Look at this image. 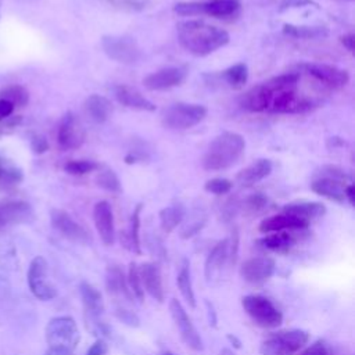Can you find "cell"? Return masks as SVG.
<instances>
[{
	"mask_svg": "<svg viewBox=\"0 0 355 355\" xmlns=\"http://www.w3.org/2000/svg\"><path fill=\"white\" fill-rule=\"evenodd\" d=\"M143 209V204H137L130 216V229H129V244L130 248L136 254H141L140 244V214Z\"/></svg>",
	"mask_w": 355,
	"mask_h": 355,
	"instance_id": "38",
	"label": "cell"
},
{
	"mask_svg": "<svg viewBox=\"0 0 355 355\" xmlns=\"http://www.w3.org/2000/svg\"><path fill=\"white\" fill-rule=\"evenodd\" d=\"M266 204H268V198H266L265 194H262V193H254V194L248 196V197L244 200L241 208H243V212H244L245 215L252 216V215L259 214V212L266 207Z\"/></svg>",
	"mask_w": 355,
	"mask_h": 355,
	"instance_id": "41",
	"label": "cell"
},
{
	"mask_svg": "<svg viewBox=\"0 0 355 355\" xmlns=\"http://www.w3.org/2000/svg\"><path fill=\"white\" fill-rule=\"evenodd\" d=\"M115 315H116V318L121 320V322H123V323H126V324H129V326H139V318H137V315L132 311V309H128V308H116L115 309Z\"/></svg>",
	"mask_w": 355,
	"mask_h": 355,
	"instance_id": "46",
	"label": "cell"
},
{
	"mask_svg": "<svg viewBox=\"0 0 355 355\" xmlns=\"http://www.w3.org/2000/svg\"><path fill=\"white\" fill-rule=\"evenodd\" d=\"M50 219L53 227L65 239L79 244H86L90 241L87 230L80 223H78L67 211L53 209L50 214Z\"/></svg>",
	"mask_w": 355,
	"mask_h": 355,
	"instance_id": "15",
	"label": "cell"
},
{
	"mask_svg": "<svg viewBox=\"0 0 355 355\" xmlns=\"http://www.w3.org/2000/svg\"><path fill=\"white\" fill-rule=\"evenodd\" d=\"M179 44L196 57L209 55L230 42V35L201 19H186L176 25Z\"/></svg>",
	"mask_w": 355,
	"mask_h": 355,
	"instance_id": "1",
	"label": "cell"
},
{
	"mask_svg": "<svg viewBox=\"0 0 355 355\" xmlns=\"http://www.w3.org/2000/svg\"><path fill=\"white\" fill-rule=\"evenodd\" d=\"M283 212L290 214L306 223L322 218L326 214V207L318 201H295L290 202L283 208Z\"/></svg>",
	"mask_w": 355,
	"mask_h": 355,
	"instance_id": "25",
	"label": "cell"
},
{
	"mask_svg": "<svg viewBox=\"0 0 355 355\" xmlns=\"http://www.w3.org/2000/svg\"><path fill=\"white\" fill-rule=\"evenodd\" d=\"M24 180V173L11 159L0 155V187H12Z\"/></svg>",
	"mask_w": 355,
	"mask_h": 355,
	"instance_id": "34",
	"label": "cell"
},
{
	"mask_svg": "<svg viewBox=\"0 0 355 355\" xmlns=\"http://www.w3.org/2000/svg\"><path fill=\"white\" fill-rule=\"evenodd\" d=\"M85 130L73 112H67L57 130V143L58 147L64 151L76 150L85 143Z\"/></svg>",
	"mask_w": 355,
	"mask_h": 355,
	"instance_id": "13",
	"label": "cell"
},
{
	"mask_svg": "<svg viewBox=\"0 0 355 355\" xmlns=\"http://www.w3.org/2000/svg\"><path fill=\"white\" fill-rule=\"evenodd\" d=\"M309 341V334L300 329L270 334L261 344L262 355H297Z\"/></svg>",
	"mask_w": 355,
	"mask_h": 355,
	"instance_id": "4",
	"label": "cell"
},
{
	"mask_svg": "<svg viewBox=\"0 0 355 355\" xmlns=\"http://www.w3.org/2000/svg\"><path fill=\"white\" fill-rule=\"evenodd\" d=\"M164 355H173V354H172V352H165Z\"/></svg>",
	"mask_w": 355,
	"mask_h": 355,
	"instance_id": "56",
	"label": "cell"
},
{
	"mask_svg": "<svg viewBox=\"0 0 355 355\" xmlns=\"http://www.w3.org/2000/svg\"><path fill=\"white\" fill-rule=\"evenodd\" d=\"M245 151V140L237 132H222L208 146L202 157L205 171H223L233 166Z\"/></svg>",
	"mask_w": 355,
	"mask_h": 355,
	"instance_id": "2",
	"label": "cell"
},
{
	"mask_svg": "<svg viewBox=\"0 0 355 355\" xmlns=\"http://www.w3.org/2000/svg\"><path fill=\"white\" fill-rule=\"evenodd\" d=\"M187 78L184 67H164L143 78V86L151 92L168 90L180 86Z\"/></svg>",
	"mask_w": 355,
	"mask_h": 355,
	"instance_id": "12",
	"label": "cell"
},
{
	"mask_svg": "<svg viewBox=\"0 0 355 355\" xmlns=\"http://www.w3.org/2000/svg\"><path fill=\"white\" fill-rule=\"evenodd\" d=\"M100 43L103 51L108 58L123 65H133L139 62L143 57L140 46L132 36L104 35Z\"/></svg>",
	"mask_w": 355,
	"mask_h": 355,
	"instance_id": "7",
	"label": "cell"
},
{
	"mask_svg": "<svg viewBox=\"0 0 355 355\" xmlns=\"http://www.w3.org/2000/svg\"><path fill=\"white\" fill-rule=\"evenodd\" d=\"M315 103L305 97L298 94L297 89L291 90H283L276 92L273 94V98L270 101L268 112L272 114H305L311 110H313Z\"/></svg>",
	"mask_w": 355,
	"mask_h": 355,
	"instance_id": "9",
	"label": "cell"
},
{
	"mask_svg": "<svg viewBox=\"0 0 355 355\" xmlns=\"http://www.w3.org/2000/svg\"><path fill=\"white\" fill-rule=\"evenodd\" d=\"M220 355H236L232 349H229V348H222L220 349Z\"/></svg>",
	"mask_w": 355,
	"mask_h": 355,
	"instance_id": "55",
	"label": "cell"
},
{
	"mask_svg": "<svg viewBox=\"0 0 355 355\" xmlns=\"http://www.w3.org/2000/svg\"><path fill=\"white\" fill-rule=\"evenodd\" d=\"M233 187V183L226 178H212L204 183L205 191L215 194V196H223L227 194Z\"/></svg>",
	"mask_w": 355,
	"mask_h": 355,
	"instance_id": "43",
	"label": "cell"
},
{
	"mask_svg": "<svg viewBox=\"0 0 355 355\" xmlns=\"http://www.w3.org/2000/svg\"><path fill=\"white\" fill-rule=\"evenodd\" d=\"M297 355H333V349L324 340H318L308 347H304Z\"/></svg>",
	"mask_w": 355,
	"mask_h": 355,
	"instance_id": "45",
	"label": "cell"
},
{
	"mask_svg": "<svg viewBox=\"0 0 355 355\" xmlns=\"http://www.w3.org/2000/svg\"><path fill=\"white\" fill-rule=\"evenodd\" d=\"M107 349H108V345L107 343L103 340V338H98L96 340L90 348L87 349L86 355H105L107 354Z\"/></svg>",
	"mask_w": 355,
	"mask_h": 355,
	"instance_id": "49",
	"label": "cell"
},
{
	"mask_svg": "<svg viewBox=\"0 0 355 355\" xmlns=\"http://www.w3.org/2000/svg\"><path fill=\"white\" fill-rule=\"evenodd\" d=\"M49 348H61L73 352L79 344L80 333L73 318L62 315L49 320L44 329Z\"/></svg>",
	"mask_w": 355,
	"mask_h": 355,
	"instance_id": "3",
	"label": "cell"
},
{
	"mask_svg": "<svg viewBox=\"0 0 355 355\" xmlns=\"http://www.w3.org/2000/svg\"><path fill=\"white\" fill-rule=\"evenodd\" d=\"M14 108L15 107L10 101L0 98V123L14 112Z\"/></svg>",
	"mask_w": 355,
	"mask_h": 355,
	"instance_id": "51",
	"label": "cell"
},
{
	"mask_svg": "<svg viewBox=\"0 0 355 355\" xmlns=\"http://www.w3.org/2000/svg\"><path fill=\"white\" fill-rule=\"evenodd\" d=\"M305 6H316L312 0H283L279 6V11H286L290 8H298Z\"/></svg>",
	"mask_w": 355,
	"mask_h": 355,
	"instance_id": "48",
	"label": "cell"
},
{
	"mask_svg": "<svg viewBox=\"0 0 355 355\" xmlns=\"http://www.w3.org/2000/svg\"><path fill=\"white\" fill-rule=\"evenodd\" d=\"M309 226V223L290 215L286 212L277 214V215H272L266 219H263L258 229L262 233H272V232H294V230H304Z\"/></svg>",
	"mask_w": 355,
	"mask_h": 355,
	"instance_id": "23",
	"label": "cell"
},
{
	"mask_svg": "<svg viewBox=\"0 0 355 355\" xmlns=\"http://www.w3.org/2000/svg\"><path fill=\"white\" fill-rule=\"evenodd\" d=\"M229 259V240L223 239L215 247L211 250V252L207 257L205 261V277L208 282H211L214 277H216L225 265V262Z\"/></svg>",
	"mask_w": 355,
	"mask_h": 355,
	"instance_id": "28",
	"label": "cell"
},
{
	"mask_svg": "<svg viewBox=\"0 0 355 355\" xmlns=\"http://www.w3.org/2000/svg\"><path fill=\"white\" fill-rule=\"evenodd\" d=\"M50 144L43 135H33L31 139V148L35 154H44L49 150Z\"/></svg>",
	"mask_w": 355,
	"mask_h": 355,
	"instance_id": "47",
	"label": "cell"
},
{
	"mask_svg": "<svg viewBox=\"0 0 355 355\" xmlns=\"http://www.w3.org/2000/svg\"><path fill=\"white\" fill-rule=\"evenodd\" d=\"M100 168V165L96 161L90 159H71L64 165V171L73 176H82L90 172H94Z\"/></svg>",
	"mask_w": 355,
	"mask_h": 355,
	"instance_id": "39",
	"label": "cell"
},
{
	"mask_svg": "<svg viewBox=\"0 0 355 355\" xmlns=\"http://www.w3.org/2000/svg\"><path fill=\"white\" fill-rule=\"evenodd\" d=\"M207 107L196 103H175L162 114V125L173 130H187L207 116Z\"/></svg>",
	"mask_w": 355,
	"mask_h": 355,
	"instance_id": "5",
	"label": "cell"
},
{
	"mask_svg": "<svg viewBox=\"0 0 355 355\" xmlns=\"http://www.w3.org/2000/svg\"><path fill=\"white\" fill-rule=\"evenodd\" d=\"M176 283L179 287V291L182 294V297L186 300V302L189 304L190 308L196 306V297H194V291H193V284H191V277H190V269L189 265L184 263L176 277Z\"/></svg>",
	"mask_w": 355,
	"mask_h": 355,
	"instance_id": "36",
	"label": "cell"
},
{
	"mask_svg": "<svg viewBox=\"0 0 355 355\" xmlns=\"http://www.w3.org/2000/svg\"><path fill=\"white\" fill-rule=\"evenodd\" d=\"M139 272L143 290L147 291L158 302H162L165 291L162 284V275L158 265L154 262H144L139 266Z\"/></svg>",
	"mask_w": 355,
	"mask_h": 355,
	"instance_id": "21",
	"label": "cell"
},
{
	"mask_svg": "<svg viewBox=\"0 0 355 355\" xmlns=\"http://www.w3.org/2000/svg\"><path fill=\"white\" fill-rule=\"evenodd\" d=\"M126 282H128V287H129L130 293L133 294V297H136L141 302L144 300V290H143V286H141L139 265L136 262L129 263Z\"/></svg>",
	"mask_w": 355,
	"mask_h": 355,
	"instance_id": "40",
	"label": "cell"
},
{
	"mask_svg": "<svg viewBox=\"0 0 355 355\" xmlns=\"http://www.w3.org/2000/svg\"><path fill=\"white\" fill-rule=\"evenodd\" d=\"M261 245L277 254H286L295 244V237L291 232H272L259 240Z\"/></svg>",
	"mask_w": 355,
	"mask_h": 355,
	"instance_id": "29",
	"label": "cell"
},
{
	"mask_svg": "<svg viewBox=\"0 0 355 355\" xmlns=\"http://www.w3.org/2000/svg\"><path fill=\"white\" fill-rule=\"evenodd\" d=\"M83 110L86 115L96 123H104L110 119L112 114V103L100 94H90L83 103Z\"/></svg>",
	"mask_w": 355,
	"mask_h": 355,
	"instance_id": "26",
	"label": "cell"
},
{
	"mask_svg": "<svg viewBox=\"0 0 355 355\" xmlns=\"http://www.w3.org/2000/svg\"><path fill=\"white\" fill-rule=\"evenodd\" d=\"M272 169H273V165H272L270 159L258 158L254 162H251L250 165H247L245 168H243L236 175V180L240 186L250 187V186H254L255 183L263 180L265 178H268L270 175Z\"/></svg>",
	"mask_w": 355,
	"mask_h": 355,
	"instance_id": "24",
	"label": "cell"
},
{
	"mask_svg": "<svg viewBox=\"0 0 355 355\" xmlns=\"http://www.w3.org/2000/svg\"><path fill=\"white\" fill-rule=\"evenodd\" d=\"M96 184L100 189L110 191V193H121L122 191V184H121L118 175L110 168H104L97 173Z\"/></svg>",
	"mask_w": 355,
	"mask_h": 355,
	"instance_id": "37",
	"label": "cell"
},
{
	"mask_svg": "<svg viewBox=\"0 0 355 355\" xmlns=\"http://www.w3.org/2000/svg\"><path fill=\"white\" fill-rule=\"evenodd\" d=\"M28 286L31 293L40 301H50L57 295L49 273V263L43 257H35L28 268Z\"/></svg>",
	"mask_w": 355,
	"mask_h": 355,
	"instance_id": "8",
	"label": "cell"
},
{
	"mask_svg": "<svg viewBox=\"0 0 355 355\" xmlns=\"http://www.w3.org/2000/svg\"><path fill=\"white\" fill-rule=\"evenodd\" d=\"M273 90L265 83H259L248 89L240 97V105L248 112H266L273 98Z\"/></svg>",
	"mask_w": 355,
	"mask_h": 355,
	"instance_id": "18",
	"label": "cell"
},
{
	"mask_svg": "<svg viewBox=\"0 0 355 355\" xmlns=\"http://www.w3.org/2000/svg\"><path fill=\"white\" fill-rule=\"evenodd\" d=\"M340 43L351 53L354 54L355 51V36L352 33H345L340 36Z\"/></svg>",
	"mask_w": 355,
	"mask_h": 355,
	"instance_id": "52",
	"label": "cell"
},
{
	"mask_svg": "<svg viewBox=\"0 0 355 355\" xmlns=\"http://www.w3.org/2000/svg\"><path fill=\"white\" fill-rule=\"evenodd\" d=\"M241 305L250 319L259 327L275 329L283 322V315L279 308L263 295H245L241 300Z\"/></svg>",
	"mask_w": 355,
	"mask_h": 355,
	"instance_id": "6",
	"label": "cell"
},
{
	"mask_svg": "<svg viewBox=\"0 0 355 355\" xmlns=\"http://www.w3.org/2000/svg\"><path fill=\"white\" fill-rule=\"evenodd\" d=\"M105 287L110 297H112L115 302H121V305H118L116 308H126L122 305V301L130 302L133 300V294L128 287L123 270L116 265L108 266L105 275Z\"/></svg>",
	"mask_w": 355,
	"mask_h": 355,
	"instance_id": "19",
	"label": "cell"
},
{
	"mask_svg": "<svg viewBox=\"0 0 355 355\" xmlns=\"http://www.w3.org/2000/svg\"><path fill=\"white\" fill-rule=\"evenodd\" d=\"M186 215V209L182 204H172L159 211V225L164 233H171L175 230L183 220Z\"/></svg>",
	"mask_w": 355,
	"mask_h": 355,
	"instance_id": "32",
	"label": "cell"
},
{
	"mask_svg": "<svg viewBox=\"0 0 355 355\" xmlns=\"http://www.w3.org/2000/svg\"><path fill=\"white\" fill-rule=\"evenodd\" d=\"M300 68L305 73L312 76L315 80L333 89L343 87L349 82L348 71L338 68L336 65L320 64V62H302Z\"/></svg>",
	"mask_w": 355,
	"mask_h": 355,
	"instance_id": "10",
	"label": "cell"
},
{
	"mask_svg": "<svg viewBox=\"0 0 355 355\" xmlns=\"http://www.w3.org/2000/svg\"><path fill=\"white\" fill-rule=\"evenodd\" d=\"M275 272V261L269 257H254L243 262L240 276L254 287L263 286Z\"/></svg>",
	"mask_w": 355,
	"mask_h": 355,
	"instance_id": "14",
	"label": "cell"
},
{
	"mask_svg": "<svg viewBox=\"0 0 355 355\" xmlns=\"http://www.w3.org/2000/svg\"><path fill=\"white\" fill-rule=\"evenodd\" d=\"M93 220L100 240L104 245H112L115 241V223L112 208L108 201H97L93 207Z\"/></svg>",
	"mask_w": 355,
	"mask_h": 355,
	"instance_id": "16",
	"label": "cell"
},
{
	"mask_svg": "<svg viewBox=\"0 0 355 355\" xmlns=\"http://www.w3.org/2000/svg\"><path fill=\"white\" fill-rule=\"evenodd\" d=\"M240 8L239 0H208L202 1V15L225 18L236 14Z\"/></svg>",
	"mask_w": 355,
	"mask_h": 355,
	"instance_id": "30",
	"label": "cell"
},
{
	"mask_svg": "<svg viewBox=\"0 0 355 355\" xmlns=\"http://www.w3.org/2000/svg\"><path fill=\"white\" fill-rule=\"evenodd\" d=\"M114 96L119 104H122L126 108L135 110V111H144V112H153L155 111V104L148 100L144 94H141L137 89L128 86V85H118L114 87Z\"/></svg>",
	"mask_w": 355,
	"mask_h": 355,
	"instance_id": "20",
	"label": "cell"
},
{
	"mask_svg": "<svg viewBox=\"0 0 355 355\" xmlns=\"http://www.w3.org/2000/svg\"><path fill=\"white\" fill-rule=\"evenodd\" d=\"M344 197H345V200H348V202L351 205L355 204V186L352 183L345 184V187H344Z\"/></svg>",
	"mask_w": 355,
	"mask_h": 355,
	"instance_id": "53",
	"label": "cell"
},
{
	"mask_svg": "<svg viewBox=\"0 0 355 355\" xmlns=\"http://www.w3.org/2000/svg\"><path fill=\"white\" fill-rule=\"evenodd\" d=\"M222 78L233 90H241L248 80V67L245 62H237L222 71Z\"/></svg>",
	"mask_w": 355,
	"mask_h": 355,
	"instance_id": "33",
	"label": "cell"
},
{
	"mask_svg": "<svg viewBox=\"0 0 355 355\" xmlns=\"http://www.w3.org/2000/svg\"><path fill=\"white\" fill-rule=\"evenodd\" d=\"M32 216V208L28 202L21 200H10L0 202V229L21 223Z\"/></svg>",
	"mask_w": 355,
	"mask_h": 355,
	"instance_id": "22",
	"label": "cell"
},
{
	"mask_svg": "<svg viewBox=\"0 0 355 355\" xmlns=\"http://www.w3.org/2000/svg\"><path fill=\"white\" fill-rule=\"evenodd\" d=\"M108 1L112 7L123 11H130V12H140L146 10L151 0H105Z\"/></svg>",
	"mask_w": 355,
	"mask_h": 355,
	"instance_id": "44",
	"label": "cell"
},
{
	"mask_svg": "<svg viewBox=\"0 0 355 355\" xmlns=\"http://www.w3.org/2000/svg\"><path fill=\"white\" fill-rule=\"evenodd\" d=\"M169 312H171L173 323H175L176 329L179 330V334H180L182 340L184 341V344L194 351L202 349V340H201L198 331L196 330L186 309L180 304V301H178L176 298H172L169 302Z\"/></svg>",
	"mask_w": 355,
	"mask_h": 355,
	"instance_id": "11",
	"label": "cell"
},
{
	"mask_svg": "<svg viewBox=\"0 0 355 355\" xmlns=\"http://www.w3.org/2000/svg\"><path fill=\"white\" fill-rule=\"evenodd\" d=\"M344 187H345V183L343 180L329 178V176L318 178L311 183V190L313 193L336 202H343L345 200Z\"/></svg>",
	"mask_w": 355,
	"mask_h": 355,
	"instance_id": "27",
	"label": "cell"
},
{
	"mask_svg": "<svg viewBox=\"0 0 355 355\" xmlns=\"http://www.w3.org/2000/svg\"><path fill=\"white\" fill-rule=\"evenodd\" d=\"M80 297L85 309V318L93 326L96 324L101 331V316L104 312V302L100 291L90 283L80 284Z\"/></svg>",
	"mask_w": 355,
	"mask_h": 355,
	"instance_id": "17",
	"label": "cell"
},
{
	"mask_svg": "<svg viewBox=\"0 0 355 355\" xmlns=\"http://www.w3.org/2000/svg\"><path fill=\"white\" fill-rule=\"evenodd\" d=\"M21 115H15V116H8V118H6L4 121V123L0 126V133H8L10 132V129H14V128H17L18 125H19V122H21Z\"/></svg>",
	"mask_w": 355,
	"mask_h": 355,
	"instance_id": "50",
	"label": "cell"
},
{
	"mask_svg": "<svg viewBox=\"0 0 355 355\" xmlns=\"http://www.w3.org/2000/svg\"><path fill=\"white\" fill-rule=\"evenodd\" d=\"M46 355H73V352L67 351V349H61V348H49L46 351Z\"/></svg>",
	"mask_w": 355,
	"mask_h": 355,
	"instance_id": "54",
	"label": "cell"
},
{
	"mask_svg": "<svg viewBox=\"0 0 355 355\" xmlns=\"http://www.w3.org/2000/svg\"><path fill=\"white\" fill-rule=\"evenodd\" d=\"M172 10L179 17L202 15V1H178L173 4Z\"/></svg>",
	"mask_w": 355,
	"mask_h": 355,
	"instance_id": "42",
	"label": "cell"
},
{
	"mask_svg": "<svg viewBox=\"0 0 355 355\" xmlns=\"http://www.w3.org/2000/svg\"><path fill=\"white\" fill-rule=\"evenodd\" d=\"M0 98L10 101L14 107H25L29 103V92L21 85H7L0 89Z\"/></svg>",
	"mask_w": 355,
	"mask_h": 355,
	"instance_id": "35",
	"label": "cell"
},
{
	"mask_svg": "<svg viewBox=\"0 0 355 355\" xmlns=\"http://www.w3.org/2000/svg\"><path fill=\"white\" fill-rule=\"evenodd\" d=\"M283 33L294 37V39H304V40H313V39H322L329 35V29L326 26H311V25H293V24H284L283 25Z\"/></svg>",
	"mask_w": 355,
	"mask_h": 355,
	"instance_id": "31",
	"label": "cell"
}]
</instances>
